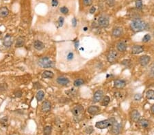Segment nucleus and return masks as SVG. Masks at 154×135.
I'll use <instances>...</instances> for the list:
<instances>
[{
	"instance_id": "a19ab883",
	"label": "nucleus",
	"mask_w": 154,
	"mask_h": 135,
	"mask_svg": "<svg viewBox=\"0 0 154 135\" xmlns=\"http://www.w3.org/2000/svg\"><path fill=\"white\" fill-rule=\"evenodd\" d=\"M58 3H59V2H58V0H52V1H51V5H52L53 7L58 6Z\"/></svg>"
},
{
	"instance_id": "9b49d317",
	"label": "nucleus",
	"mask_w": 154,
	"mask_h": 135,
	"mask_svg": "<svg viewBox=\"0 0 154 135\" xmlns=\"http://www.w3.org/2000/svg\"><path fill=\"white\" fill-rule=\"evenodd\" d=\"M145 51V47L139 44H135L131 49V53L133 55H138L142 53Z\"/></svg>"
},
{
	"instance_id": "aec40b11",
	"label": "nucleus",
	"mask_w": 154,
	"mask_h": 135,
	"mask_svg": "<svg viewBox=\"0 0 154 135\" xmlns=\"http://www.w3.org/2000/svg\"><path fill=\"white\" fill-rule=\"evenodd\" d=\"M9 10L6 6L0 7V18H6L9 14Z\"/></svg>"
},
{
	"instance_id": "1a4fd4ad",
	"label": "nucleus",
	"mask_w": 154,
	"mask_h": 135,
	"mask_svg": "<svg viewBox=\"0 0 154 135\" xmlns=\"http://www.w3.org/2000/svg\"><path fill=\"white\" fill-rule=\"evenodd\" d=\"M130 118L133 122H138L141 119V115L136 109H133L130 113Z\"/></svg>"
},
{
	"instance_id": "4be33fe9",
	"label": "nucleus",
	"mask_w": 154,
	"mask_h": 135,
	"mask_svg": "<svg viewBox=\"0 0 154 135\" xmlns=\"http://www.w3.org/2000/svg\"><path fill=\"white\" fill-rule=\"evenodd\" d=\"M138 123H139V125L140 127L143 128H147L149 127L150 122L148 119H141L139 122H138Z\"/></svg>"
},
{
	"instance_id": "4468645a",
	"label": "nucleus",
	"mask_w": 154,
	"mask_h": 135,
	"mask_svg": "<svg viewBox=\"0 0 154 135\" xmlns=\"http://www.w3.org/2000/svg\"><path fill=\"white\" fill-rule=\"evenodd\" d=\"M13 44V38L10 34H7L3 39V45L5 47H10Z\"/></svg>"
},
{
	"instance_id": "20e7f679",
	"label": "nucleus",
	"mask_w": 154,
	"mask_h": 135,
	"mask_svg": "<svg viewBox=\"0 0 154 135\" xmlns=\"http://www.w3.org/2000/svg\"><path fill=\"white\" fill-rule=\"evenodd\" d=\"M109 17L106 14H102L98 18V25L102 28H106L109 26Z\"/></svg>"
},
{
	"instance_id": "5701e85b",
	"label": "nucleus",
	"mask_w": 154,
	"mask_h": 135,
	"mask_svg": "<svg viewBox=\"0 0 154 135\" xmlns=\"http://www.w3.org/2000/svg\"><path fill=\"white\" fill-rule=\"evenodd\" d=\"M41 76L43 78H52L54 76V74L50 70H45L42 73Z\"/></svg>"
},
{
	"instance_id": "72a5a7b5",
	"label": "nucleus",
	"mask_w": 154,
	"mask_h": 135,
	"mask_svg": "<svg viewBox=\"0 0 154 135\" xmlns=\"http://www.w3.org/2000/svg\"><path fill=\"white\" fill-rule=\"evenodd\" d=\"M60 12L62 14H67L68 12H69V10H68V8H66V6H62L60 8Z\"/></svg>"
},
{
	"instance_id": "f8f14e48",
	"label": "nucleus",
	"mask_w": 154,
	"mask_h": 135,
	"mask_svg": "<svg viewBox=\"0 0 154 135\" xmlns=\"http://www.w3.org/2000/svg\"><path fill=\"white\" fill-rule=\"evenodd\" d=\"M127 85V83L125 80L117 78L114 81V87L117 90H121L123 89Z\"/></svg>"
},
{
	"instance_id": "ea45409f",
	"label": "nucleus",
	"mask_w": 154,
	"mask_h": 135,
	"mask_svg": "<svg viewBox=\"0 0 154 135\" xmlns=\"http://www.w3.org/2000/svg\"><path fill=\"white\" fill-rule=\"evenodd\" d=\"M34 88H35L36 90H40V88H42V85L39 83H35L34 84Z\"/></svg>"
},
{
	"instance_id": "0eeeda50",
	"label": "nucleus",
	"mask_w": 154,
	"mask_h": 135,
	"mask_svg": "<svg viewBox=\"0 0 154 135\" xmlns=\"http://www.w3.org/2000/svg\"><path fill=\"white\" fill-rule=\"evenodd\" d=\"M116 51L120 53H125L127 51V44L125 41L124 40H121L119 42H117L116 45Z\"/></svg>"
},
{
	"instance_id": "7ed1b4c3",
	"label": "nucleus",
	"mask_w": 154,
	"mask_h": 135,
	"mask_svg": "<svg viewBox=\"0 0 154 135\" xmlns=\"http://www.w3.org/2000/svg\"><path fill=\"white\" fill-rule=\"evenodd\" d=\"M115 120L114 118H111L108 119H106V120L100 121V122H97L95 124V127L99 129H106L108 128L111 127L112 126L113 122Z\"/></svg>"
},
{
	"instance_id": "4c0bfd02",
	"label": "nucleus",
	"mask_w": 154,
	"mask_h": 135,
	"mask_svg": "<svg viewBox=\"0 0 154 135\" xmlns=\"http://www.w3.org/2000/svg\"><path fill=\"white\" fill-rule=\"evenodd\" d=\"M106 3L109 7H112L115 4V0H106Z\"/></svg>"
},
{
	"instance_id": "f03ea898",
	"label": "nucleus",
	"mask_w": 154,
	"mask_h": 135,
	"mask_svg": "<svg viewBox=\"0 0 154 135\" xmlns=\"http://www.w3.org/2000/svg\"><path fill=\"white\" fill-rule=\"evenodd\" d=\"M38 64L42 68H49L54 66V62L50 58L47 57H42L38 61Z\"/></svg>"
},
{
	"instance_id": "8fccbe9b",
	"label": "nucleus",
	"mask_w": 154,
	"mask_h": 135,
	"mask_svg": "<svg viewBox=\"0 0 154 135\" xmlns=\"http://www.w3.org/2000/svg\"><path fill=\"white\" fill-rule=\"evenodd\" d=\"M153 37H154V30H153Z\"/></svg>"
},
{
	"instance_id": "f704fd0d",
	"label": "nucleus",
	"mask_w": 154,
	"mask_h": 135,
	"mask_svg": "<svg viewBox=\"0 0 154 135\" xmlns=\"http://www.w3.org/2000/svg\"><path fill=\"white\" fill-rule=\"evenodd\" d=\"M64 19L63 17H59V18H58V22H57V25H58V27H62L63 24H64Z\"/></svg>"
},
{
	"instance_id": "6e6552de",
	"label": "nucleus",
	"mask_w": 154,
	"mask_h": 135,
	"mask_svg": "<svg viewBox=\"0 0 154 135\" xmlns=\"http://www.w3.org/2000/svg\"><path fill=\"white\" fill-rule=\"evenodd\" d=\"M151 61V57L149 55H143L140 56L138 59V62H139L140 65L143 67H145L147 65L149 64Z\"/></svg>"
},
{
	"instance_id": "393cba45",
	"label": "nucleus",
	"mask_w": 154,
	"mask_h": 135,
	"mask_svg": "<svg viewBox=\"0 0 154 135\" xmlns=\"http://www.w3.org/2000/svg\"><path fill=\"white\" fill-rule=\"evenodd\" d=\"M145 96L148 100H154V90H148L145 93Z\"/></svg>"
},
{
	"instance_id": "9d476101",
	"label": "nucleus",
	"mask_w": 154,
	"mask_h": 135,
	"mask_svg": "<svg viewBox=\"0 0 154 135\" xmlns=\"http://www.w3.org/2000/svg\"><path fill=\"white\" fill-rule=\"evenodd\" d=\"M121 126L120 125V124L117 122V121L114 120L113 122L112 126H111V132L113 135H118L119 134V133L121 132Z\"/></svg>"
},
{
	"instance_id": "e433bc0d",
	"label": "nucleus",
	"mask_w": 154,
	"mask_h": 135,
	"mask_svg": "<svg viewBox=\"0 0 154 135\" xmlns=\"http://www.w3.org/2000/svg\"><path fill=\"white\" fill-rule=\"evenodd\" d=\"M14 94H15V96L17 97V98H21V97L22 96V95H23V93H22L21 90H17L16 91H15V92H14Z\"/></svg>"
},
{
	"instance_id": "a878e982",
	"label": "nucleus",
	"mask_w": 154,
	"mask_h": 135,
	"mask_svg": "<svg viewBox=\"0 0 154 135\" xmlns=\"http://www.w3.org/2000/svg\"><path fill=\"white\" fill-rule=\"evenodd\" d=\"M44 97V92L42 90H39L38 92L37 93V95H36V98L38 102L42 101L43 100Z\"/></svg>"
},
{
	"instance_id": "423d86ee",
	"label": "nucleus",
	"mask_w": 154,
	"mask_h": 135,
	"mask_svg": "<svg viewBox=\"0 0 154 135\" xmlns=\"http://www.w3.org/2000/svg\"><path fill=\"white\" fill-rule=\"evenodd\" d=\"M124 34V30L123 27L116 26L112 29V36L114 38H119Z\"/></svg>"
},
{
	"instance_id": "dca6fc26",
	"label": "nucleus",
	"mask_w": 154,
	"mask_h": 135,
	"mask_svg": "<svg viewBox=\"0 0 154 135\" xmlns=\"http://www.w3.org/2000/svg\"><path fill=\"white\" fill-rule=\"evenodd\" d=\"M84 109L83 106L81 105H76L75 107L72 109V113L74 116H79L80 114L82 113V112L84 111Z\"/></svg>"
},
{
	"instance_id": "a211bd4d",
	"label": "nucleus",
	"mask_w": 154,
	"mask_h": 135,
	"mask_svg": "<svg viewBox=\"0 0 154 135\" xmlns=\"http://www.w3.org/2000/svg\"><path fill=\"white\" fill-rule=\"evenodd\" d=\"M51 109V104L50 102L47 101H44L41 105V111L43 113H48L50 111Z\"/></svg>"
},
{
	"instance_id": "09e8293b",
	"label": "nucleus",
	"mask_w": 154,
	"mask_h": 135,
	"mask_svg": "<svg viewBox=\"0 0 154 135\" xmlns=\"http://www.w3.org/2000/svg\"><path fill=\"white\" fill-rule=\"evenodd\" d=\"M1 34H2V33H1V32H0V37H1Z\"/></svg>"
},
{
	"instance_id": "58836bf2",
	"label": "nucleus",
	"mask_w": 154,
	"mask_h": 135,
	"mask_svg": "<svg viewBox=\"0 0 154 135\" xmlns=\"http://www.w3.org/2000/svg\"><path fill=\"white\" fill-rule=\"evenodd\" d=\"M7 90V85L5 83L0 84V92H3Z\"/></svg>"
},
{
	"instance_id": "f3484780",
	"label": "nucleus",
	"mask_w": 154,
	"mask_h": 135,
	"mask_svg": "<svg viewBox=\"0 0 154 135\" xmlns=\"http://www.w3.org/2000/svg\"><path fill=\"white\" fill-rule=\"evenodd\" d=\"M56 81L58 84L62 85V86H66L70 83L69 78L65 77V76H59V77H58Z\"/></svg>"
},
{
	"instance_id": "49530a36",
	"label": "nucleus",
	"mask_w": 154,
	"mask_h": 135,
	"mask_svg": "<svg viewBox=\"0 0 154 135\" xmlns=\"http://www.w3.org/2000/svg\"><path fill=\"white\" fill-rule=\"evenodd\" d=\"M150 110H151V113L153 114V115H154V104L151 106V107Z\"/></svg>"
},
{
	"instance_id": "7c9ffc66",
	"label": "nucleus",
	"mask_w": 154,
	"mask_h": 135,
	"mask_svg": "<svg viewBox=\"0 0 154 135\" xmlns=\"http://www.w3.org/2000/svg\"><path fill=\"white\" fill-rule=\"evenodd\" d=\"M151 35L150 34H145V35L144 36V37L143 38V40H142V41H143V42H144V43H147V42H149V41L151 40Z\"/></svg>"
},
{
	"instance_id": "412c9836",
	"label": "nucleus",
	"mask_w": 154,
	"mask_h": 135,
	"mask_svg": "<svg viewBox=\"0 0 154 135\" xmlns=\"http://www.w3.org/2000/svg\"><path fill=\"white\" fill-rule=\"evenodd\" d=\"M25 40L23 37L19 36L17 39L16 43H15V47L16 48H21L23 47L25 44Z\"/></svg>"
},
{
	"instance_id": "c85d7f7f",
	"label": "nucleus",
	"mask_w": 154,
	"mask_h": 135,
	"mask_svg": "<svg viewBox=\"0 0 154 135\" xmlns=\"http://www.w3.org/2000/svg\"><path fill=\"white\" fill-rule=\"evenodd\" d=\"M51 130H52V128L50 126H47L44 128L43 133L44 135H50Z\"/></svg>"
},
{
	"instance_id": "de8ad7c7",
	"label": "nucleus",
	"mask_w": 154,
	"mask_h": 135,
	"mask_svg": "<svg viewBox=\"0 0 154 135\" xmlns=\"http://www.w3.org/2000/svg\"><path fill=\"white\" fill-rule=\"evenodd\" d=\"M72 23H73V26H75V25H76V23H77V21H76V19H75V18H74L73 19V20H72Z\"/></svg>"
},
{
	"instance_id": "2eb2a0df",
	"label": "nucleus",
	"mask_w": 154,
	"mask_h": 135,
	"mask_svg": "<svg viewBox=\"0 0 154 135\" xmlns=\"http://www.w3.org/2000/svg\"><path fill=\"white\" fill-rule=\"evenodd\" d=\"M100 111H101V109L99 108L98 106H96V105L90 106V107L88 108V109H87V112L92 115H97V114H98L100 112Z\"/></svg>"
},
{
	"instance_id": "39448f33",
	"label": "nucleus",
	"mask_w": 154,
	"mask_h": 135,
	"mask_svg": "<svg viewBox=\"0 0 154 135\" xmlns=\"http://www.w3.org/2000/svg\"><path fill=\"white\" fill-rule=\"evenodd\" d=\"M107 60L110 64H113L115 61H117L119 55H118V51L116 50H111L108 52L107 55Z\"/></svg>"
},
{
	"instance_id": "c9c22d12",
	"label": "nucleus",
	"mask_w": 154,
	"mask_h": 135,
	"mask_svg": "<svg viewBox=\"0 0 154 135\" xmlns=\"http://www.w3.org/2000/svg\"><path fill=\"white\" fill-rule=\"evenodd\" d=\"M131 64V61L130 59H124L121 61V64L125 66H129Z\"/></svg>"
},
{
	"instance_id": "c03bdc74",
	"label": "nucleus",
	"mask_w": 154,
	"mask_h": 135,
	"mask_svg": "<svg viewBox=\"0 0 154 135\" xmlns=\"http://www.w3.org/2000/svg\"><path fill=\"white\" fill-rule=\"evenodd\" d=\"M96 12V8L95 6H92V8H90V14H94Z\"/></svg>"
},
{
	"instance_id": "ddd939ff",
	"label": "nucleus",
	"mask_w": 154,
	"mask_h": 135,
	"mask_svg": "<svg viewBox=\"0 0 154 135\" xmlns=\"http://www.w3.org/2000/svg\"><path fill=\"white\" fill-rule=\"evenodd\" d=\"M103 98H104V92L102 90H99L94 93L92 101L95 102V103H97V102L102 101Z\"/></svg>"
},
{
	"instance_id": "79ce46f5",
	"label": "nucleus",
	"mask_w": 154,
	"mask_h": 135,
	"mask_svg": "<svg viewBox=\"0 0 154 135\" xmlns=\"http://www.w3.org/2000/svg\"><path fill=\"white\" fill-rule=\"evenodd\" d=\"M86 131L88 133V134H91V133L92 132V131H93V129H92V126H90V127H88L86 128Z\"/></svg>"
},
{
	"instance_id": "b1692460",
	"label": "nucleus",
	"mask_w": 154,
	"mask_h": 135,
	"mask_svg": "<svg viewBox=\"0 0 154 135\" xmlns=\"http://www.w3.org/2000/svg\"><path fill=\"white\" fill-rule=\"evenodd\" d=\"M110 102V98L108 95H105L102 98V101H101V105H102V106H104V107H107L109 105Z\"/></svg>"
},
{
	"instance_id": "37998d69",
	"label": "nucleus",
	"mask_w": 154,
	"mask_h": 135,
	"mask_svg": "<svg viewBox=\"0 0 154 135\" xmlns=\"http://www.w3.org/2000/svg\"><path fill=\"white\" fill-rule=\"evenodd\" d=\"M73 53H69L67 55V59H68V60H71V59H73Z\"/></svg>"
},
{
	"instance_id": "bb28decb",
	"label": "nucleus",
	"mask_w": 154,
	"mask_h": 135,
	"mask_svg": "<svg viewBox=\"0 0 154 135\" xmlns=\"http://www.w3.org/2000/svg\"><path fill=\"white\" fill-rule=\"evenodd\" d=\"M84 84V81L81 78H77V79H75L74 82H73V85H74L75 87H80Z\"/></svg>"
},
{
	"instance_id": "a18cd8bd",
	"label": "nucleus",
	"mask_w": 154,
	"mask_h": 135,
	"mask_svg": "<svg viewBox=\"0 0 154 135\" xmlns=\"http://www.w3.org/2000/svg\"><path fill=\"white\" fill-rule=\"evenodd\" d=\"M141 95L140 94H136V95H135V97H134V99L136 100H140V98H141Z\"/></svg>"
},
{
	"instance_id": "6ab92c4d",
	"label": "nucleus",
	"mask_w": 154,
	"mask_h": 135,
	"mask_svg": "<svg viewBox=\"0 0 154 135\" xmlns=\"http://www.w3.org/2000/svg\"><path fill=\"white\" fill-rule=\"evenodd\" d=\"M44 44L40 40H37L34 42V47L36 50L37 51H42L44 49Z\"/></svg>"
},
{
	"instance_id": "473e14b6",
	"label": "nucleus",
	"mask_w": 154,
	"mask_h": 135,
	"mask_svg": "<svg viewBox=\"0 0 154 135\" xmlns=\"http://www.w3.org/2000/svg\"><path fill=\"white\" fill-rule=\"evenodd\" d=\"M149 76L154 79V64L149 68Z\"/></svg>"
},
{
	"instance_id": "c756f323",
	"label": "nucleus",
	"mask_w": 154,
	"mask_h": 135,
	"mask_svg": "<svg viewBox=\"0 0 154 135\" xmlns=\"http://www.w3.org/2000/svg\"><path fill=\"white\" fill-rule=\"evenodd\" d=\"M135 6L137 9H141L143 6V0H136L135 2Z\"/></svg>"
},
{
	"instance_id": "cd10ccee",
	"label": "nucleus",
	"mask_w": 154,
	"mask_h": 135,
	"mask_svg": "<svg viewBox=\"0 0 154 135\" xmlns=\"http://www.w3.org/2000/svg\"><path fill=\"white\" fill-rule=\"evenodd\" d=\"M77 93H78V92H77L74 88L71 89V90H69L68 91L66 92V94H67L68 96L71 97H74L75 95H77Z\"/></svg>"
},
{
	"instance_id": "2f4dec72",
	"label": "nucleus",
	"mask_w": 154,
	"mask_h": 135,
	"mask_svg": "<svg viewBox=\"0 0 154 135\" xmlns=\"http://www.w3.org/2000/svg\"><path fill=\"white\" fill-rule=\"evenodd\" d=\"M82 3L86 7H89L92 6L93 3V0H82Z\"/></svg>"
},
{
	"instance_id": "f257e3e1",
	"label": "nucleus",
	"mask_w": 154,
	"mask_h": 135,
	"mask_svg": "<svg viewBox=\"0 0 154 135\" xmlns=\"http://www.w3.org/2000/svg\"><path fill=\"white\" fill-rule=\"evenodd\" d=\"M130 29L134 33L141 32L148 29L149 25L145 20L140 18H135L131 22L129 25Z\"/></svg>"
}]
</instances>
